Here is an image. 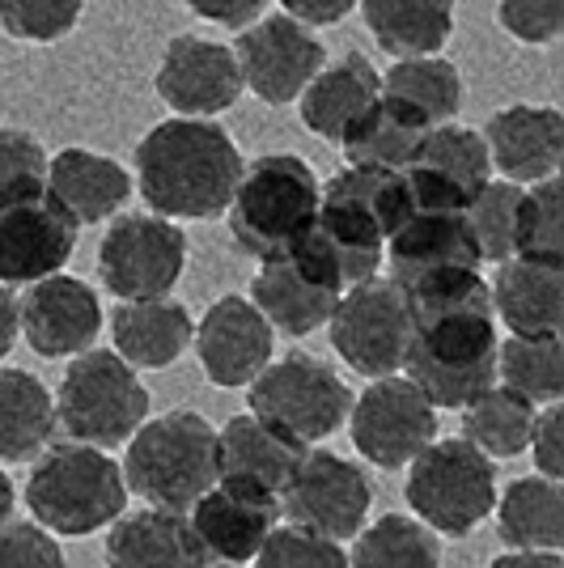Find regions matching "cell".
Masks as SVG:
<instances>
[{
  "label": "cell",
  "mask_w": 564,
  "mask_h": 568,
  "mask_svg": "<svg viewBox=\"0 0 564 568\" xmlns=\"http://www.w3.org/2000/svg\"><path fill=\"white\" fill-rule=\"evenodd\" d=\"M242 179L234 136L209 119H165L137 144V183L162 216L212 221L230 209Z\"/></svg>",
  "instance_id": "cell-1"
},
{
  "label": "cell",
  "mask_w": 564,
  "mask_h": 568,
  "mask_svg": "<svg viewBox=\"0 0 564 568\" xmlns=\"http://www.w3.org/2000/svg\"><path fill=\"white\" fill-rule=\"evenodd\" d=\"M123 488L149 500V509L191 514V505L216 488V428L200 412H165L132 433L123 454Z\"/></svg>",
  "instance_id": "cell-2"
},
{
  "label": "cell",
  "mask_w": 564,
  "mask_h": 568,
  "mask_svg": "<svg viewBox=\"0 0 564 568\" xmlns=\"http://www.w3.org/2000/svg\"><path fill=\"white\" fill-rule=\"evenodd\" d=\"M319 179L293 153H268L242 166L238 191L230 200V230L234 242L255 260H284L319 216Z\"/></svg>",
  "instance_id": "cell-3"
},
{
  "label": "cell",
  "mask_w": 564,
  "mask_h": 568,
  "mask_svg": "<svg viewBox=\"0 0 564 568\" xmlns=\"http://www.w3.org/2000/svg\"><path fill=\"white\" fill-rule=\"evenodd\" d=\"M26 505L34 514V526L77 539L123 518L128 488L115 458L64 442L34 463L26 479Z\"/></svg>",
  "instance_id": "cell-4"
},
{
  "label": "cell",
  "mask_w": 564,
  "mask_h": 568,
  "mask_svg": "<svg viewBox=\"0 0 564 568\" xmlns=\"http://www.w3.org/2000/svg\"><path fill=\"white\" fill-rule=\"evenodd\" d=\"M403 369L407 382L429 399V407L463 412L475 395L496 386V318L450 314L416 323Z\"/></svg>",
  "instance_id": "cell-5"
},
{
  "label": "cell",
  "mask_w": 564,
  "mask_h": 568,
  "mask_svg": "<svg viewBox=\"0 0 564 568\" xmlns=\"http://www.w3.org/2000/svg\"><path fill=\"white\" fill-rule=\"evenodd\" d=\"M149 416V390L132 365L107 348H90L69 365L56 395V420L77 446L115 450Z\"/></svg>",
  "instance_id": "cell-6"
},
{
  "label": "cell",
  "mask_w": 564,
  "mask_h": 568,
  "mask_svg": "<svg viewBox=\"0 0 564 568\" xmlns=\"http://www.w3.org/2000/svg\"><path fill=\"white\" fill-rule=\"evenodd\" d=\"M403 497L433 535L463 539L496 509V467L463 437H442L407 463Z\"/></svg>",
  "instance_id": "cell-7"
},
{
  "label": "cell",
  "mask_w": 564,
  "mask_h": 568,
  "mask_svg": "<svg viewBox=\"0 0 564 568\" xmlns=\"http://www.w3.org/2000/svg\"><path fill=\"white\" fill-rule=\"evenodd\" d=\"M246 399H251V416L289 433L293 442H302L310 450L314 442L331 437L335 428L349 420L353 390L319 356L289 353L281 361H272L251 382Z\"/></svg>",
  "instance_id": "cell-8"
},
{
  "label": "cell",
  "mask_w": 564,
  "mask_h": 568,
  "mask_svg": "<svg viewBox=\"0 0 564 568\" xmlns=\"http://www.w3.org/2000/svg\"><path fill=\"white\" fill-rule=\"evenodd\" d=\"M331 348L365 378H395L412 344V314L391 281H365L349 288L331 310Z\"/></svg>",
  "instance_id": "cell-9"
},
{
  "label": "cell",
  "mask_w": 564,
  "mask_h": 568,
  "mask_svg": "<svg viewBox=\"0 0 564 568\" xmlns=\"http://www.w3.org/2000/svg\"><path fill=\"white\" fill-rule=\"evenodd\" d=\"M188 263V237L162 216H119L98 246V276L119 302H158Z\"/></svg>",
  "instance_id": "cell-10"
},
{
  "label": "cell",
  "mask_w": 564,
  "mask_h": 568,
  "mask_svg": "<svg viewBox=\"0 0 564 568\" xmlns=\"http://www.w3.org/2000/svg\"><path fill=\"white\" fill-rule=\"evenodd\" d=\"M370 505H374V488L361 475V467L328 450H306V458L298 463V471L281 493L289 526H306L335 544L365 530Z\"/></svg>",
  "instance_id": "cell-11"
},
{
  "label": "cell",
  "mask_w": 564,
  "mask_h": 568,
  "mask_svg": "<svg viewBox=\"0 0 564 568\" xmlns=\"http://www.w3.org/2000/svg\"><path fill=\"white\" fill-rule=\"evenodd\" d=\"M349 425L361 458L395 471L437 442V407L407 378H377L349 407Z\"/></svg>",
  "instance_id": "cell-12"
},
{
  "label": "cell",
  "mask_w": 564,
  "mask_h": 568,
  "mask_svg": "<svg viewBox=\"0 0 564 568\" xmlns=\"http://www.w3.org/2000/svg\"><path fill=\"white\" fill-rule=\"evenodd\" d=\"M230 51H234L242 85L255 90V98L272 102V106L302 98V90L319 77L323 60H328L323 43L310 34L306 26L284 18V13L281 18H263L259 26L242 30Z\"/></svg>",
  "instance_id": "cell-13"
},
{
  "label": "cell",
  "mask_w": 564,
  "mask_h": 568,
  "mask_svg": "<svg viewBox=\"0 0 564 568\" xmlns=\"http://www.w3.org/2000/svg\"><path fill=\"white\" fill-rule=\"evenodd\" d=\"M195 353L212 386H251L272 365L276 332L246 297H221L195 327Z\"/></svg>",
  "instance_id": "cell-14"
},
{
  "label": "cell",
  "mask_w": 564,
  "mask_h": 568,
  "mask_svg": "<svg viewBox=\"0 0 564 568\" xmlns=\"http://www.w3.org/2000/svg\"><path fill=\"white\" fill-rule=\"evenodd\" d=\"M18 332L39 356H81L94 348L102 332V306L98 293L77 276H48L30 284L18 306Z\"/></svg>",
  "instance_id": "cell-15"
},
{
  "label": "cell",
  "mask_w": 564,
  "mask_h": 568,
  "mask_svg": "<svg viewBox=\"0 0 564 568\" xmlns=\"http://www.w3.org/2000/svg\"><path fill=\"white\" fill-rule=\"evenodd\" d=\"M191 530L209 560L221 565H246L255 560L259 547L276 530L281 500L259 493V488H238V484H216L191 505Z\"/></svg>",
  "instance_id": "cell-16"
},
{
  "label": "cell",
  "mask_w": 564,
  "mask_h": 568,
  "mask_svg": "<svg viewBox=\"0 0 564 568\" xmlns=\"http://www.w3.org/2000/svg\"><path fill=\"white\" fill-rule=\"evenodd\" d=\"M158 94L179 115H216L242 94L234 51L212 39L179 34L158 64Z\"/></svg>",
  "instance_id": "cell-17"
},
{
  "label": "cell",
  "mask_w": 564,
  "mask_h": 568,
  "mask_svg": "<svg viewBox=\"0 0 564 568\" xmlns=\"http://www.w3.org/2000/svg\"><path fill=\"white\" fill-rule=\"evenodd\" d=\"M72 251H77V225L48 195L34 204L0 209V284L4 288L60 276Z\"/></svg>",
  "instance_id": "cell-18"
},
{
  "label": "cell",
  "mask_w": 564,
  "mask_h": 568,
  "mask_svg": "<svg viewBox=\"0 0 564 568\" xmlns=\"http://www.w3.org/2000/svg\"><path fill=\"white\" fill-rule=\"evenodd\" d=\"M306 458V446L293 442L289 433L272 428L259 416H234L216 433V484L259 488L281 500L284 484L293 479L298 463Z\"/></svg>",
  "instance_id": "cell-19"
},
{
  "label": "cell",
  "mask_w": 564,
  "mask_h": 568,
  "mask_svg": "<svg viewBox=\"0 0 564 568\" xmlns=\"http://www.w3.org/2000/svg\"><path fill=\"white\" fill-rule=\"evenodd\" d=\"M484 149L510 183L556 179L564 158V115L556 106H510L496 111L484 128Z\"/></svg>",
  "instance_id": "cell-20"
},
{
  "label": "cell",
  "mask_w": 564,
  "mask_h": 568,
  "mask_svg": "<svg viewBox=\"0 0 564 568\" xmlns=\"http://www.w3.org/2000/svg\"><path fill=\"white\" fill-rule=\"evenodd\" d=\"M391 255V284L407 288L421 276L433 272H450V267H463V272H480V246L471 237L467 213H416L407 216L395 234L386 237V251Z\"/></svg>",
  "instance_id": "cell-21"
},
{
  "label": "cell",
  "mask_w": 564,
  "mask_h": 568,
  "mask_svg": "<svg viewBox=\"0 0 564 568\" xmlns=\"http://www.w3.org/2000/svg\"><path fill=\"white\" fill-rule=\"evenodd\" d=\"M48 195L72 225H98L115 216L132 195V174L90 149H60L48 162Z\"/></svg>",
  "instance_id": "cell-22"
},
{
  "label": "cell",
  "mask_w": 564,
  "mask_h": 568,
  "mask_svg": "<svg viewBox=\"0 0 564 568\" xmlns=\"http://www.w3.org/2000/svg\"><path fill=\"white\" fill-rule=\"evenodd\" d=\"M246 302L268 318L272 332L302 339V335L319 332L328 323L340 293L319 281L298 255H284V260H268L259 267Z\"/></svg>",
  "instance_id": "cell-23"
},
{
  "label": "cell",
  "mask_w": 564,
  "mask_h": 568,
  "mask_svg": "<svg viewBox=\"0 0 564 568\" xmlns=\"http://www.w3.org/2000/svg\"><path fill=\"white\" fill-rule=\"evenodd\" d=\"M107 568H209L188 514L141 509L123 514L107 535Z\"/></svg>",
  "instance_id": "cell-24"
},
{
  "label": "cell",
  "mask_w": 564,
  "mask_h": 568,
  "mask_svg": "<svg viewBox=\"0 0 564 568\" xmlns=\"http://www.w3.org/2000/svg\"><path fill=\"white\" fill-rule=\"evenodd\" d=\"M493 314L514 335H561L564 327V263L505 260L489 284Z\"/></svg>",
  "instance_id": "cell-25"
},
{
  "label": "cell",
  "mask_w": 564,
  "mask_h": 568,
  "mask_svg": "<svg viewBox=\"0 0 564 568\" xmlns=\"http://www.w3.org/2000/svg\"><path fill=\"white\" fill-rule=\"evenodd\" d=\"M111 335H115V356L132 369H165L188 353L191 314L170 297L158 302H119L111 314Z\"/></svg>",
  "instance_id": "cell-26"
},
{
  "label": "cell",
  "mask_w": 564,
  "mask_h": 568,
  "mask_svg": "<svg viewBox=\"0 0 564 568\" xmlns=\"http://www.w3.org/2000/svg\"><path fill=\"white\" fill-rule=\"evenodd\" d=\"M382 94V77L365 55H344L302 90V123L323 141H340L356 115H365Z\"/></svg>",
  "instance_id": "cell-27"
},
{
  "label": "cell",
  "mask_w": 564,
  "mask_h": 568,
  "mask_svg": "<svg viewBox=\"0 0 564 568\" xmlns=\"http://www.w3.org/2000/svg\"><path fill=\"white\" fill-rule=\"evenodd\" d=\"M424 132H429V123L412 106L377 94L374 106L349 123L340 144H344V158H349L353 170H391V174H400V170L412 166Z\"/></svg>",
  "instance_id": "cell-28"
},
{
  "label": "cell",
  "mask_w": 564,
  "mask_h": 568,
  "mask_svg": "<svg viewBox=\"0 0 564 568\" xmlns=\"http://www.w3.org/2000/svg\"><path fill=\"white\" fill-rule=\"evenodd\" d=\"M496 526L510 551H561L564 544V488L556 479L526 475L496 500Z\"/></svg>",
  "instance_id": "cell-29"
},
{
  "label": "cell",
  "mask_w": 564,
  "mask_h": 568,
  "mask_svg": "<svg viewBox=\"0 0 564 568\" xmlns=\"http://www.w3.org/2000/svg\"><path fill=\"white\" fill-rule=\"evenodd\" d=\"M365 26L400 60L437 55L454 30V0H361Z\"/></svg>",
  "instance_id": "cell-30"
},
{
  "label": "cell",
  "mask_w": 564,
  "mask_h": 568,
  "mask_svg": "<svg viewBox=\"0 0 564 568\" xmlns=\"http://www.w3.org/2000/svg\"><path fill=\"white\" fill-rule=\"evenodd\" d=\"M56 433V399L26 369H0V463H22L48 450Z\"/></svg>",
  "instance_id": "cell-31"
},
{
  "label": "cell",
  "mask_w": 564,
  "mask_h": 568,
  "mask_svg": "<svg viewBox=\"0 0 564 568\" xmlns=\"http://www.w3.org/2000/svg\"><path fill=\"white\" fill-rule=\"evenodd\" d=\"M540 407L514 395L510 386H489L484 395L463 407V442H471L484 458H514L531 446Z\"/></svg>",
  "instance_id": "cell-32"
},
{
  "label": "cell",
  "mask_w": 564,
  "mask_h": 568,
  "mask_svg": "<svg viewBox=\"0 0 564 568\" xmlns=\"http://www.w3.org/2000/svg\"><path fill=\"white\" fill-rule=\"evenodd\" d=\"M382 94L412 106L416 115L437 128L450 123L463 106V77L459 69L442 60V55H412V60H395L391 72L382 77Z\"/></svg>",
  "instance_id": "cell-33"
},
{
  "label": "cell",
  "mask_w": 564,
  "mask_h": 568,
  "mask_svg": "<svg viewBox=\"0 0 564 568\" xmlns=\"http://www.w3.org/2000/svg\"><path fill=\"white\" fill-rule=\"evenodd\" d=\"M412 166L433 170L437 179H446L467 204L475 200V191L484 187V183H493V162H489L484 136L471 132V128H459V123L429 128L421 149H416V158H412Z\"/></svg>",
  "instance_id": "cell-34"
},
{
  "label": "cell",
  "mask_w": 564,
  "mask_h": 568,
  "mask_svg": "<svg viewBox=\"0 0 564 568\" xmlns=\"http://www.w3.org/2000/svg\"><path fill=\"white\" fill-rule=\"evenodd\" d=\"M496 365L505 386L540 403H561L564 395V344L561 335H510L496 344Z\"/></svg>",
  "instance_id": "cell-35"
},
{
  "label": "cell",
  "mask_w": 564,
  "mask_h": 568,
  "mask_svg": "<svg viewBox=\"0 0 564 568\" xmlns=\"http://www.w3.org/2000/svg\"><path fill=\"white\" fill-rule=\"evenodd\" d=\"M349 568H442V544L416 518L386 514L356 535Z\"/></svg>",
  "instance_id": "cell-36"
},
{
  "label": "cell",
  "mask_w": 564,
  "mask_h": 568,
  "mask_svg": "<svg viewBox=\"0 0 564 568\" xmlns=\"http://www.w3.org/2000/svg\"><path fill=\"white\" fill-rule=\"evenodd\" d=\"M514 260L531 263H564L561 237V183L543 179L531 191H522L514 221Z\"/></svg>",
  "instance_id": "cell-37"
},
{
  "label": "cell",
  "mask_w": 564,
  "mask_h": 568,
  "mask_svg": "<svg viewBox=\"0 0 564 568\" xmlns=\"http://www.w3.org/2000/svg\"><path fill=\"white\" fill-rule=\"evenodd\" d=\"M517 204H522V187L517 183H484L475 191L467 209L471 237L480 246V260L484 263H505L514 260V221Z\"/></svg>",
  "instance_id": "cell-38"
},
{
  "label": "cell",
  "mask_w": 564,
  "mask_h": 568,
  "mask_svg": "<svg viewBox=\"0 0 564 568\" xmlns=\"http://www.w3.org/2000/svg\"><path fill=\"white\" fill-rule=\"evenodd\" d=\"M48 191V153L22 128H0V209L34 204Z\"/></svg>",
  "instance_id": "cell-39"
},
{
  "label": "cell",
  "mask_w": 564,
  "mask_h": 568,
  "mask_svg": "<svg viewBox=\"0 0 564 568\" xmlns=\"http://www.w3.org/2000/svg\"><path fill=\"white\" fill-rule=\"evenodd\" d=\"M259 568H349V551L306 526H276L255 556Z\"/></svg>",
  "instance_id": "cell-40"
},
{
  "label": "cell",
  "mask_w": 564,
  "mask_h": 568,
  "mask_svg": "<svg viewBox=\"0 0 564 568\" xmlns=\"http://www.w3.org/2000/svg\"><path fill=\"white\" fill-rule=\"evenodd\" d=\"M81 22V0H0V26L13 39L56 43Z\"/></svg>",
  "instance_id": "cell-41"
},
{
  "label": "cell",
  "mask_w": 564,
  "mask_h": 568,
  "mask_svg": "<svg viewBox=\"0 0 564 568\" xmlns=\"http://www.w3.org/2000/svg\"><path fill=\"white\" fill-rule=\"evenodd\" d=\"M0 568H69L64 547L56 535L34 521H4L0 526Z\"/></svg>",
  "instance_id": "cell-42"
},
{
  "label": "cell",
  "mask_w": 564,
  "mask_h": 568,
  "mask_svg": "<svg viewBox=\"0 0 564 568\" xmlns=\"http://www.w3.org/2000/svg\"><path fill=\"white\" fill-rule=\"evenodd\" d=\"M496 22L505 26L514 39L543 48L556 43L564 30V0H501Z\"/></svg>",
  "instance_id": "cell-43"
},
{
  "label": "cell",
  "mask_w": 564,
  "mask_h": 568,
  "mask_svg": "<svg viewBox=\"0 0 564 568\" xmlns=\"http://www.w3.org/2000/svg\"><path fill=\"white\" fill-rule=\"evenodd\" d=\"M526 450L535 454L543 479H556V484H561V475H564V412H561V403H547V412H540Z\"/></svg>",
  "instance_id": "cell-44"
},
{
  "label": "cell",
  "mask_w": 564,
  "mask_h": 568,
  "mask_svg": "<svg viewBox=\"0 0 564 568\" xmlns=\"http://www.w3.org/2000/svg\"><path fill=\"white\" fill-rule=\"evenodd\" d=\"M284 4V18L302 26H331L340 22L344 13H353L361 0H281Z\"/></svg>",
  "instance_id": "cell-45"
},
{
  "label": "cell",
  "mask_w": 564,
  "mask_h": 568,
  "mask_svg": "<svg viewBox=\"0 0 564 568\" xmlns=\"http://www.w3.org/2000/svg\"><path fill=\"white\" fill-rule=\"evenodd\" d=\"M188 4L191 13H200L216 26H246L263 9V0H188Z\"/></svg>",
  "instance_id": "cell-46"
},
{
  "label": "cell",
  "mask_w": 564,
  "mask_h": 568,
  "mask_svg": "<svg viewBox=\"0 0 564 568\" xmlns=\"http://www.w3.org/2000/svg\"><path fill=\"white\" fill-rule=\"evenodd\" d=\"M18 344V297L0 284V361L13 353Z\"/></svg>",
  "instance_id": "cell-47"
},
{
  "label": "cell",
  "mask_w": 564,
  "mask_h": 568,
  "mask_svg": "<svg viewBox=\"0 0 564 568\" xmlns=\"http://www.w3.org/2000/svg\"><path fill=\"white\" fill-rule=\"evenodd\" d=\"M489 568H564L561 551H505Z\"/></svg>",
  "instance_id": "cell-48"
},
{
  "label": "cell",
  "mask_w": 564,
  "mask_h": 568,
  "mask_svg": "<svg viewBox=\"0 0 564 568\" xmlns=\"http://www.w3.org/2000/svg\"><path fill=\"white\" fill-rule=\"evenodd\" d=\"M13 505H18V493H13V479L0 471V526L13 518Z\"/></svg>",
  "instance_id": "cell-49"
},
{
  "label": "cell",
  "mask_w": 564,
  "mask_h": 568,
  "mask_svg": "<svg viewBox=\"0 0 564 568\" xmlns=\"http://www.w3.org/2000/svg\"><path fill=\"white\" fill-rule=\"evenodd\" d=\"M221 568H234V565H221Z\"/></svg>",
  "instance_id": "cell-50"
}]
</instances>
